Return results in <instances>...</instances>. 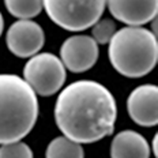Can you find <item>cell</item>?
Wrapping results in <instances>:
<instances>
[{
  "label": "cell",
  "mask_w": 158,
  "mask_h": 158,
  "mask_svg": "<svg viewBox=\"0 0 158 158\" xmlns=\"http://www.w3.org/2000/svg\"><path fill=\"white\" fill-rule=\"evenodd\" d=\"M117 105L113 94L95 81L72 82L57 95L55 121L72 142L94 143L114 130Z\"/></svg>",
  "instance_id": "1"
},
{
  "label": "cell",
  "mask_w": 158,
  "mask_h": 158,
  "mask_svg": "<svg viewBox=\"0 0 158 158\" xmlns=\"http://www.w3.org/2000/svg\"><path fill=\"white\" fill-rule=\"evenodd\" d=\"M38 117V100L18 75L0 74V144L22 140Z\"/></svg>",
  "instance_id": "2"
},
{
  "label": "cell",
  "mask_w": 158,
  "mask_h": 158,
  "mask_svg": "<svg viewBox=\"0 0 158 158\" xmlns=\"http://www.w3.org/2000/svg\"><path fill=\"white\" fill-rule=\"evenodd\" d=\"M108 45L110 64L123 77L142 78L157 65V37L144 27L127 26L120 29Z\"/></svg>",
  "instance_id": "3"
},
{
  "label": "cell",
  "mask_w": 158,
  "mask_h": 158,
  "mask_svg": "<svg viewBox=\"0 0 158 158\" xmlns=\"http://www.w3.org/2000/svg\"><path fill=\"white\" fill-rule=\"evenodd\" d=\"M106 0H42L53 23L68 31H82L101 19Z\"/></svg>",
  "instance_id": "4"
},
{
  "label": "cell",
  "mask_w": 158,
  "mask_h": 158,
  "mask_svg": "<svg viewBox=\"0 0 158 158\" xmlns=\"http://www.w3.org/2000/svg\"><path fill=\"white\" fill-rule=\"evenodd\" d=\"M23 78L35 94L49 97L63 87L65 68L56 55L49 52L37 53L25 64Z\"/></svg>",
  "instance_id": "5"
},
{
  "label": "cell",
  "mask_w": 158,
  "mask_h": 158,
  "mask_svg": "<svg viewBox=\"0 0 158 158\" xmlns=\"http://www.w3.org/2000/svg\"><path fill=\"white\" fill-rule=\"evenodd\" d=\"M6 42L12 55L18 57H31L44 47L45 34L37 22L19 19L14 22L6 34Z\"/></svg>",
  "instance_id": "6"
},
{
  "label": "cell",
  "mask_w": 158,
  "mask_h": 158,
  "mask_svg": "<svg viewBox=\"0 0 158 158\" xmlns=\"http://www.w3.org/2000/svg\"><path fill=\"white\" fill-rule=\"evenodd\" d=\"M98 45L90 35H72L60 48V60L68 71L81 74L97 63Z\"/></svg>",
  "instance_id": "7"
},
{
  "label": "cell",
  "mask_w": 158,
  "mask_h": 158,
  "mask_svg": "<svg viewBox=\"0 0 158 158\" xmlns=\"http://www.w3.org/2000/svg\"><path fill=\"white\" fill-rule=\"evenodd\" d=\"M127 110L132 121L142 127L158 124V87L156 85H142L128 95Z\"/></svg>",
  "instance_id": "8"
},
{
  "label": "cell",
  "mask_w": 158,
  "mask_h": 158,
  "mask_svg": "<svg viewBox=\"0 0 158 158\" xmlns=\"http://www.w3.org/2000/svg\"><path fill=\"white\" fill-rule=\"evenodd\" d=\"M114 19L128 26H142L157 18L158 0H106Z\"/></svg>",
  "instance_id": "9"
},
{
  "label": "cell",
  "mask_w": 158,
  "mask_h": 158,
  "mask_svg": "<svg viewBox=\"0 0 158 158\" xmlns=\"http://www.w3.org/2000/svg\"><path fill=\"white\" fill-rule=\"evenodd\" d=\"M110 158H150V146L139 132L124 130L112 140Z\"/></svg>",
  "instance_id": "10"
},
{
  "label": "cell",
  "mask_w": 158,
  "mask_h": 158,
  "mask_svg": "<svg viewBox=\"0 0 158 158\" xmlns=\"http://www.w3.org/2000/svg\"><path fill=\"white\" fill-rule=\"evenodd\" d=\"M45 158H85V151L82 144L65 136H57L48 144Z\"/></svg>",
  "instance_id": "11"
},
{
  "label": "cell",
  "mask_w": 158,
  "mask_h": 158,
  "mask_svg": "<svg viewBox=\"0 0 158 158\" xmlns=\"http://www.w3.org/2000/svg\"><path fill=\"white\" fill-rule=\"evenodd\" d=\"M7 11L18 19H31L42 11V0H4Z\"/></svg>",
  "instance_id": "12"
},
{
  "label": "cell",
  "mask_w": 158,
  "mask_h": 158,
  "mask_svg": "<svg viewBox=\"0 0 158 158\" xmlns=\"http://www.w3.org/2000/svg\"><path fill=\"white\" fill-rule=\"evenodd\" d=\"M91 38L101 45L109 44V41L116 33V25L112 19H100L91 26Z\"/></svg>",
  "instance_id": "13"
},
{
  "label": "cell",
  "mask_w": 158,
  "mask_h": 158,
  "mask_svg": "<svg viewBox=\"0 0 158 158\" xmlns=\"http://www.w3.org/2000/svg\"><path fill=\"white\" fill-rule=\"evenodd\" d=\"M0 158H33V151L29 144L19 140L0 146Z\"/></svg>",
  "instance_id": "14"
},
{
  "label": "cell",
  "mask_w": 158,
  "mask_h": 158,
  "mask_svg": "<svg viewBox=\"0 0 158 158\" xmlns=\"http://www.w3.org/2000/svg\"><path fill=\"white\" fill-rule=\"evenodd\" d=\"M157 143H158V135L156 134V135H154V138H153V143H151V146H153V147H151V151H153V154H154V156H156V158L158 157V150H157Z\"/></svg>",
  "instance_id": "15"
},
{
  "label": "cell",
  "mask_w": 158,
  "mask_h": 158,
  "mask_svg": "<svg viewBox=\"0 0 158 158\" xmlns=\"http://www.w3.org/2000/svg\"><path fill=\"white\" fill-rule=\"evenodd\" d=\"M3 29H4V21H3V15H2V12H0V35H2V33H3Z\"/></svg>",
  "instance_id": "16"
}]
</instances>
